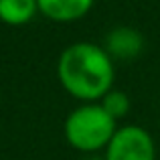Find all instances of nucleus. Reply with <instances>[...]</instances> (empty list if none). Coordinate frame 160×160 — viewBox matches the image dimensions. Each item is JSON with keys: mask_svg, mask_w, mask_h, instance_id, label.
I'll list each match as a JSON object with an SVG mask.
<instances>
[{"mask_svg": "<svg viewBox=\"0 0 160 160\" xmlns=\"http://www.w3.org/2000/svg\"><path fill=\"white\" fill-rule=\"evenodd\" d=\"M57 75L73 98L95 103L112 89L116 71L106 49L93 43H73L59 55Z\"/></svg>", "mask_w": 160, "mask_h": 160, "instance_id": "obj_1", "label": "nucleus"}, {"mask_svg": "<svg viewBox=\"0 0 160 160\" xmlns=\"http://www.w3.org/2000/svg\"><path fill=\"white\" fill-rule=\"evenodd\" d=\"M116 130V120L99 103H83L65 120V138L79 152L108 148Z\"/></svg>", "mask_w": 160, "mask_h": 160, "instance_id": "obj_2", "label": "nucleus"}, {"mask_svg": "<svg viewBox=\"0 0 160 160\" xmlns=\"http://www.w3.org/2000/svg\"><path fill=\"white\" fill-rule=\"evenodd\" d=\"M156 148L154 140L142 126L118 128L106 148L103 160H154Z\"/></svg>", "mask_w": 160, "mask_h": 160, "instance_id": "obj_3", "label": "nucleus"}, {"mask_svg": "<svg viewBox=\"0 0 160 160\" xmlns=\"http://www.w3.org/2000/svg\"><path fill=\"white\" fill-rule=\"evenodd\" d=\"M142 47H144V37L140 35V31L132 27H118L113 31H109L106 39V51L109 57L118 59H132L136 55H140Z\"/></svg>", "mask_w": 160, "mask_h": 160, "instance_id": "obj_4", "label": "nucleus"}, {"mask_svg": "<svg viewBox=\"0 0 160 160\" xmlns=\"http://www.w3.org/2000/svg\"><path fill=\"white\" fill-rule=\"evenodd\" d=\"M39 12L55 22H73L91 10L93 0H37Z\"/></svg>", "mask_w": 160, "mask_h": 160, "instance_id": "obj_5", "label": "nucleus"}, {"mask_svg": "<svg viewBox=\"0 0 160 160\" xmlns=\"http://www.w3.org/2000/svg\"><path fill=\"white\" fill-rule=\"evenodd\" d=\"M37 12V0H0V20L10 27H22L31 22Z\"/></svg>", "mask_w": 160, "mask_h": 160, "instance_id": "obj_6", "label": "nucleus"}, {"mask_svg": "<svg viewBox=\"0 0 160 160\" xmlns=\"http://www.w3.org/2000/svg\"><path fill=\"white\" fill-rule=\"evenodd\" d=\"M99 106L106 109L113 120H120V118H124L130 112V98H128V93H124L120 89H109L102 98Z\"/></svg>", "mask_w": 160, "mask_h": 160, "instance_id": "obj_7", "label": "nucleus"}, {"mask_svg": "<svg viewBox=\"0 0 160 160\" xmlns=\"http://www.w3.org/2000/svg\"><path fill=\"white\" fill-rule=\"evenodd\" d=\"M91 160H99V158H91Z\"/></svg>", "mask_w": 160, "mask_h": 160, "instance_id": "obj_8", "label": "nucleus"}]
</instances>
